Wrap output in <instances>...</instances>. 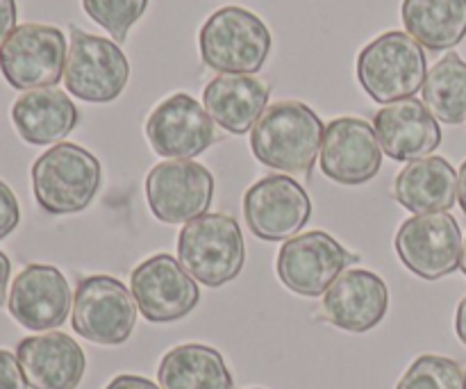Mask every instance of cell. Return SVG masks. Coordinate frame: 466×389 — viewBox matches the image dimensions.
I'll return each mask as SVG.
<instances>
[{"instance_id":"obj_26","label":"cell","mask_w":466,"mask_h":389,"mask_svg":"<svg viewBox=\"0 0 466 389\" xmlns=\"http://www.w3.org/2000/svg\"><path fill=\"white\" fill-rule=\"evenodd\" d=\"M396 389H466V369L444 355H421L410 364Z\"/></svg>"},{"instance_id":"obj_15","label":"cell","mask_w":466,"mask_h":389,"mask_svg":"<svg viewBox=\"0 0 466 389\" xmlns=\"http://www.w3.org/2000/svg\"><path fill=\"white\" fill-rule=\"evenodd\" d=\"M146 137L159 158L191 159L217 141V130L203 105L194 96L177 91L150 112Z\"/></svg>"},{"instance_id":"obj_25","label":"cell","mask_w":466,"mask_h":389,"mask_svg":"<svg viewBox=\"0 0 466 389\" xmlns=\"http://www.w3.org/2000/svg\"><path fill=\"white\" fill-rule=\"evenodd\" d=\"M423 103L437 121L460 126L466 121V62L449 53L428 71L423 82Z\"/></svg>"},{"instance_id":"obj_14","label":"cell","mask_w":466,"mask_h":389,"mask_svg":"<svg viewBox=\"0 0 466 389\" xmlns=\"http://www.w3.org/2000/svg\"><path fill=\"white\" fill-rule=\"evenodd\" d=\"M319 162L323 176L337 185L371 182L382 167V148L371 123L358 117H339L328 123Z\"/></svg>"},{"instance_id":"obj_13","label":"cell","mask_w":466,"mask_h":389,"mask_svg":"<svg viewBox=\"0 0 466 389\" xmlns=\"http://www.w3.org/2000/svg\"><path fill=\"white\" fill-rule=\"evenodd\" d=\"M130 292L146 322L171 323L194 312L200 290L180 260L157 253L144 260L130 276Z\"/></svg>"},{"instance_id":"obj_29","label":"cell","mask_w":466,"mask_h":389,"mask_svg":"<svg viewBox=\"0 0 466 389\" xmlns=\"http://www.w3.org/2000/svg\"><path fill=\"white\" fill-rule=\"evenodd\" d=\"M25 376L16 355L0 349V389H27Z\"/></svg>"},{"instance_id":"obj_2","label":"cell","mask_w":466,"mask_h":389,"mask_svg":"<svg viewBox=\"0 0 466 389\" xmlns=\"http://www.w3.org/2000/svg\"><path fill=\"white\" fill-rule=\"evenodd\" d=\"M271 30L244 7L217 9L198 35L200 59L223 76H255L271 55Z\"/></svg>"},{"instance_id":"obj_32","label":"cell","mask_w":466,"mask_h":389,"mask_svg":"<svg viewBox=\"0 0 466 389\" xmlns=\"http://www.w3.org/2000/svg\"><path fill=\"white\" fill-rule=\"evenodd\" d=\"M9 273H12V262H9L7 255L0 251V305H5V299H7Z\"/></svg>"},{"instance_id":"obj_22","label":"cell","mask_w":466,"mask_h":389,"mask_svg":"<svg viewBox=\"0 0 466 389\" xmlns=\"http://www.w3.org/2000/svg\"><path fill=\"white\" fill-rule=\"evenodd\" d=\"M394 199L412 214L449 212L458 203V173L437 155L410 162L396 176Z\"/></svg>"},{"instance_id":"obj_4","label":"cell","mask_w":466,"mask_h":389,"mask_svg":"<svg viewBox=\"0 0 466 389\" xmlns=\"http://www.w3.org/2000/svg\"><path fill=\"white\" fill-rule=\"evenodd\" d=\"M177 260L196 282L212 290L235 281L246 262L237 219L226 212H208L187 223L177 235Z\"/></svg>"},{"instance_id":"obj_20","label":"cell","mask_w":466,"mask_h":389,"mask_svg":"<svg viewBox=\"0 0 466 389\" xmlns=\"http://www.w3.org/2000/svg\"><path fill=\"white\" fill-rule=\"evenodd\" d=\"M271 89L255 76H217L203 91L205 112L230 135H246L268 107Z\"/></svg>"},{"instance_id":"obj_35","label":"cell","mask_w":466,"mask_h":389,"mask_svg":"<svg viewBox=\"0 0 466 389\" xmlns=\"http://www.w3.org/2000/svg\"><path fill=\"white\" fill-rule=\"evenodd\" d=\"M460 269H462V273L466 276V240H464V249H462V262H460Z\"/></svg>"},{"instance_id":"obj_16","label":"cell","mask_w":466,"mask_h":389,"mask_svg":"<svg viewBox=\"0 0 466 389\" xmlns=\"http://www.w3.org/2000/svg\"><path fill=\"white\" fill-rule=\"evenodd\" d=\"M71 299V287L57 267L27 264L14 281L7 308L14 322L23 328L44 333L66 322Z\"/></svg>"},{"instance_id":"obj_17","label":"cell","mask_w":466,"mask_h":389,"mask_svg":"<svg viewBox=\"0 0 466 389\" xmlns=\"http://www.w3.org/2000/svg\"><path fill=\"white\" fill-rule=\"evenodd\" d=\"M390 292L385 281L369 269L344 271L323 294V317L346 333H367L385 319Z\"/></svg>"},{"instance_id":"obj_19","label":"cell","mask_w":466,"mask_h":389,"mask_svg":"<svg viewBox=\"0 0 466 389\" xmlns=\"http://www.w3.org/2000/svg\"><path fill=\"white\" fill-rule=\"evenodd\" d=\"M16 358L32 389H77L86 372L80 344L55 331L18 342Z\"/></svg>"},{"instance_id":"obj_9","label":"cell","mask_w":466,"mask_h":389,"mask_svg":"<svg viewBox=\"0 0 466 389\" xmlns=\"http://www.w3.org/2000/svg\"><path fill=\"white\" fill-rule=\"evenodd\" d=\"M355 262H360V255L344 249L335 237L323 230H309L282 244L276 271L287 290L317 299Z\"/></svg>"},{"instance_id":"obj_7","label":"cell","mask_w":466,"mask_h":389,"mask_svg":"<svg viewBox=\"0 0 466 389\" xmlns=\"http://www.w3.org/2000/svg\"><path fill=\"white\" fill-rule=\"evenodd\" d=\"M130 62L116 41L89 35L71 26L64 85L76 98L86 103H112L126 91Z\"/></svg>"},{"instance_id":"obj_30","label":"cell","mask_w":466,"mask_h":389,"mask_svg":"<svg viewBox=\"0 0 466 389\" xmlns=\"http://www.w3.org/2000/svg\"><path fill=\"white\" fill-rule=\"evenodd\" d=\"M16 27V0H0V44Z\"/></svg>"},{"instance_id":"obj_23","label":"cell","mask_w":466,"mask_h":389,"mask_svg":"<svg viewBox=\"0 0 466 389\" xmlns=\"http://www.w3.org/2000/svg\"><path fill=\"white\" fill-rule=\"evenodd\" d=\"M403 26L432 53L451 50L466 36V0H403Z\"/></svg>"},{"instance_id":"obj_12","label":"cell","mask_w":466,"mask_h":389,"mask_svg":"<svg viewBox=\"0 0 466 389\" xmlns=\"http://www.w3.org/2000/svg\"><path fill=\"white\" fill-rule=\"evenodd\" d=\"M150 212L162 223H189L208 214L214 200V176L191 159H171L146 178Z\"/></svg>"},{"instance_id":"obj_6","label":"cell","mask_w":466,"mask_h":389,"mask_svg":"<svg viewBox=\"0 0 466 389\" xmlns=\"http://www.w3.org/2000/svg\"><path fill=\"white\" fill-rule=\"evenodd\" d=\"M66 36L59 27L23 23L0 44V73L18 91L48 89L64 77Z\"/></svg>"},{"instance_id":"obj_28","label":"cell","mask_w":466,"mask_h":389,"mask_svg":"<svg viewBox=\"0 0 466 389\" xmlns=\"http://www.w3.org/2000/svg\"><path fill=\"white\" fill-rule=\"evenodd\" d=\"M18 221H21V210H18L16 196L7 182L0 180V240L12 235Z\"/></svg>"},{"instance_id":"obj_5","label":"cell","mask_w":466,"mask_h":389,"mask_svg":"<svg viewBox=\"0 0 466 389\" xmlns=\"http://www.w3.org/2000/svg\"><path fill=\"white\" fill-rule=\"evenodd\" d=\"M428 77L426 50L408 32L391 30L376 36L358 55V80L380 105L408 100L423 89Z\"/></svg>"},{"instance_id":"obj_8","label":"cell","mask_w":466,"mask_h":389,"mask_svg":"<svg viewBox=\"0 0 466 389\" xmlns=\"http://www.w3.org/2000/svg\"><path fill=\"white\" fill-rule=\"evenodd\" d=\"M132 292L118 278H80L73 296V331L100 346H118L130 340L137 323Z\"/></svg>"},{"instance_id":"obj_10","label":"cell","mask_w":466,"mask_h":389,"mask_svg":"<svg viewBox=\"0 0 466 389\" xmlns=\"http://www.w3.org/2000/svg\"><path fill=\"white\" fill-rule=\"evenodd\" d=\"M394 249L414 276L440 281L460 269L462 230L449 212L414 214L396 232Z\"/></svg>"},{"instance_id":"obj_31","label":"cell","mask_w":466,"mask_h":389,"mask_svg":"<svg viewBox=\"0 0 466 389\" xmlns=\"http://www.w3.org/2000/svg\"><path fill=\"white\" fill-rule=\"evenodd\" d=\"M105 389H162L155 385L153 381L144 376H132V374H123V376H116L112 383H109Z\"/></svg>"},{"instance_id":"obj_34","label":"cell","mask_w":466,"mask_h":389,"mask_svg":"<svg viewBox=\"0 0 466 389\" xmlns=\"http://www.w3.org/2000/svg\"><path fill=\"white\" fill-rule=\"evenodd\" d=\"M458 203L466 217V159H464L462 169H460V176H458Z\"/></svg>"},{"instance_id":"obj_3","label":"cell","mask_w":466,"mask_h":389,"mask_svg":"<svg viewBox=\"0 0 466 389\" xmlns=\"http://www.w3.org/2000/svg\"><path fill=\"white\" fill-rule=\"evenodd\" d=\"M103 167L82 146L62 141L32 164V191L44 212L53 217L77 214L91 205L100 189Z\"/></svg>"},{"instance_id":"obj_18","label":"cell","mask_w":466,"mask_h":389,"mask_svg":"<svg viewBox=\"0 0 466 389\" xmlns=\"http://www.w3.org/2000/svg\"><path fill=\"white\" fill-rule=\"evenodd\" d=\"M373 130L382 153L396 162H417L435 153L441 144V128L423 100L408 98L382 107L373 118Z\"/></svg>"},{"instance_id":"obj_27","label":"cell","mask_w":466,"mask_h":389,"mask_svg":"<svg viewBox=\"0 0 466 389\" xmlns=\"http://www.w3.org/2000/svg\"><path fill=\"white\" fill-rule=\"evenodd\" d=\"M82 9L91 21L105 27L116 44H126L130 27L148 9V0H82Z\"/></svg>"},{"instance_id":"obj_33","label":"cell","mask_w":466,"mask_h":389,"mask_svg":"<svg viewBox=\"0 0 466 389\" xmlns=\"http://www.w3.org/2000/svg\"><path fill=\"white\" fill-rule=\"evenodd\" d=\"M455 333H458L460 342L466 346V296L458 305V314H455Z\"/></svg>"},{"instance_id":"obj_21","label":"cell","mask_w":466,"mask_h":389,"mask_svg":"<svg viewBox=\"0 0 466 389\" xmlns=\"http://www.w3.org/2000/svg\"><path fill=\"white\" fill-rule=\"evenodd\" d=\"M76 103L64 91L32 89L18 96L12 105V121L18 137L32 146H48L62 141L77 126Z\"/></svg>"},{"instance_id":"obj_11","label":"cell","mask_w":466,"mask_h":389,"mask_svg":"<svg viewBox=\"0 0 466 389\" xmlns=\"http://www.w3.org/2000/svg\"><path fill=\"white\" fill-rule=\"evenodd\" d=\"M312 217V200L299 180L267 176L253 182L244 196V219L262 241H287L299 235Z\"/></svg>"},{"instance_id":"obj_1","label":"cell","mask_w":466,"mask_h":389,"mask_svg":"<svg viewBox=\"0 0 466 389\" xmlns=\"http://www.w3.org/2000/svg\"><path fill=\"white\" fill-rule=\"evenodd\" d=\"M323 123L300 100L271 103L250 132V150L259 164L289 176H312L321 153Z\"/></svg>"},{"instance_id":"obj_24","label":"cell","mask_w":466,"mask_h":389,"mask_svg":"<svg viewBox=\"0 0 466 389\" xmlns=\"http://www.w3.org/2000/svg\"><path fill=\"white\" fill-rule=\"evenodd\" d=\"M162 389H232L235 381L226 360L205 344H182L168 351L157 369Z\"/></svg>"}]
</instances>
